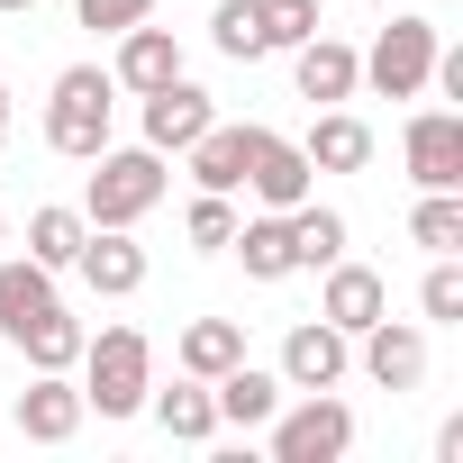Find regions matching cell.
I'll return each mask as SVG.
<instances>
[{
	"mask_svg": "<svg viewBox=\"0 0 463 463\" xmlns=\"http://www.w3.org/2000/svg\"><path fill=\"white\" fill-rule=\"evenodd\" d=\"M409 237H418L427 255H463V200H454V191H427V200L409 209Z\"/></svg>",
	"mask_w": 463,
	"mask_h": 463,
	"instance_id": "27",
	"label": "cell"
},
{
	"mask_svg": "<svg viewBox=\"0 0 463 463\" xmlns=\"http://www.w3.org/2000/svg\"><path fill=\"white\" fill-rule=\"evenodd\" d=\"M209 118H218V109H209V91H200V82H182V73H173L164 91H146V146H155V155H182Z\"/></svg>",
	"mask_w": 463,
	"mask_h": 463,
	"instance_id": "12",
	"label": "cell"
},
{
	"mask_svg": "<svg viewBox=\"0 0 463 463\" xmlns=\"http://www.w3.org/2000/svg\"><path fill=\"white\" fill-rule=\"evenodd\" d=\"M354 345H364V373H373L382 391H418V382H427V327H409V318H373Z\"/></svg>",
	"mask_w": 463,
	"mask_h": 463,
	"instance_id": "9",
	"label": "cell"
},
{
	"mask_svg": "<svg viewBox=\"0 0 463 463\" xmlns=\"http://www.w3.org/2000/svg\"><path fill=\"white\" fill-rule=\"evenodd\" d=\"M246 255V273L255 282H282V273H300V255H291V218L282 209H264V218H237V237H227Z\"/></svg>",
	"mask_w": 463,
	"mask_h": 463,
	"instance_id": "20",
	"label": "cell"
},
{
	"mask_svg": "<svg viewBox=\"0 0 463 463\" xmlns=\"http://www.w3.org/2000/svg\"><path fill=\"white\" fill-rule=\"evenodd\" d=\"M73 19H82V28H100V37H118V28L155 19V0H73Z\"/></svg>",
	"mask_w": 463,
	"mask_h": 463,
	"instance_id": "31",
	"label": "cell"
},
{
	"mask_svg": "<svg viewBox=\"0 0 463 463\" xmlns=\"http://www.w3.org/2000/svg\"><path fill=\"white\" fill-rule=\"evenodd\" d=\"M146 391H155V345H146L137 327H100V336H82V409H100V418H137Z\"/></svg>",
	"mask_w": 463,
	"mask_h": 463,
	"instance_id": "1",
	"label": "cell"
},
{
	"mask_svg": "<svg viewBox=\"0 0 463 463\" xmlns=\"http://www.w3.org/2000/svg\"><path fill=\"white\" fill-rule=\"evenodd\" d=\"M300 155H309V173H364L373 164V128L354 109H318V128L300 137Z\"/></svg>",
	"mask_w": 463,
	"mask_h": 463,
	"instance_id": "18",
	"label": "cell"
},
{
	"mask_svg": "<svg viewBox=\"0 0 463 463\" xmlns=\"http://www.w3.org/2000/svg\"><path fill=\"white\" fill-rule=\"evenodd\" d=\"M237 354H246V327H237V318H191V327H182V345H173V364H182L191 382H218Z\"/></svg>",
	"mask_w": 463,
	"mask_h": 463,
	"instance_id": "21",
	"label": "cell"
},
{
	"mask_svg": "<svg viewBox=\"0 0 463 463\" xmlns=\"http://www.w3.org/2000/svg\"><path fill=\"white\" fill-rule=\"evenodd\" d=\"M291 73H300V100H327V109H336V100H354V82H364V64H354V46H336L327 28L291 46Z\"/></svg>",
	"mask_w": 463,
	"mask_h": 463,
	"instance_id": "15",
	"label": "cell"
},
{
	"mask_svg": "<svg viewBox=\"0 0 463 463\" xmlns=\"http://www.w3.org/2000/svg\"><path fill=\"white\" fill-rule=\"evenodd\" d=\"M291 218V255L309 264V273H327L336 255H345V218L336 209H318V200H300V209H282Z\"/></svg>",
	"mask_w": 463,
	"mask_h": 463,
	"instance_id": "25",
	"label": "cell"
},
{
	"mask_svg": "<svg viewBox=\"0 0 463 463\" xmlns=\"http://www.w3.org/2000/svg\"><path fill=\"white\" fill-rule=\"evenodd\" d=\"M109 109H118L109 64H64V73H55V100H46V146L73 155V164H91V155L109 146Z\"/></svg>",
	"mask_w": 463,
	"mask_h": 463,
	"instance_id": "2",
	"label": "cell"
},
{
	"mask_svg": "<svg viewBox=\"0 0 463 463\" xmlns=\"http://www.w3.org/2000/svg\"><path fill=\"white\" fill-rule=\"evenodd\" d=\"M182 237L218 255L227 237H237V200H227V191H200V200H191V218H182Z\"/></svg>",
	"mask_w": 463,
	"mask_h": 463,
	"instance_id": "29",
	"label": "cell"
},
{
	"mask_svg": "<svg viewBox=\"0 0 463 463\" xmlns=\"http://www.w3.org/2000/svg\"><path fill=\"white\" fill-rule=\"evenodd\" d=\"M354 64H364V82L382 100H418L427 73H436V19H391L373 37V55H354Z\"/></svg>",
	"mask_w": 463,
	"mask_h": 463,
	"instance_id": "5",
	"label": "cell"
},
{
	"mask_svg": "<svg viewBox=\"0 0 463 463\" xmlns=\"http://www.w3.org/2000/svg\"><path fill=\"white\" fill-rule=\"evenodd\" d=\"M37 309H55V273L37 255H10V264H0V336H19Z\"/></svg>",
	"mask_w": 463,
	"mask_h": 463,
	"instance_id": "23",
	"label": "cell"
},
{
	"mask_svg": "<svg viewBox=\"0 0 463 463\" xmlns=\"http://www.w3.org/2000/svg\"><path fill=\"white\" fill-rule=\"evenodd\" d=\"M209 400H218V427H264V418L282 409V373H255V364L237 354V364L209 382Z\"/></svg>",
	"mask_w": 463,
	"mask_h": 463,
	"instance_id": "17",
	"label": "cell"
},
{
	"mask_svg": "<svg viewBox=\"0 0 463 463\" xmlns=\"http://www.w3.org/2000/svg\"><path fill=\"white\" fill-rule=\"evenodd\" d=\"M73 427H82V382L37 373V382L19 391V436H28V445H64Z\"/></svg>",
	"mask_w": 463,
	"mask_h": 463,
	"instance_id": "16",
	"label": "cell"
},
{
	"mask_svg": "<svg viewBox=\"0 0 463 463\" xmlns=\"http://www.w3.org/2000/svg\"><path fill=\"white\" fill-rule=\"evenodd\" d=\"M345 364H354V336L327 327V318H300V327L282 336V391H336Z\"/></svg>",
	"mask_w": 463,
	"mask_h": 463,
	"instance_id": "7",
	"label": "cell"
},
{
	"mask_svg": "<svg viewBox=\"0 0 463 463\" xmlns=\"http://www.w3.org/2000/svg\"><path fill=\"white\" fill-rule=\"evenodd\" d=\"M0 146H10V91H0Z\"/></svg>",
	"mask_w": 463,
	"mask_h": 463,
	"instance_id": "32",
	"label": "cell"
},
{
	"mask_svg": "<svg viewBox=\"0 0 463 463\" xmlns=\"http://www.w3.org/2000/svg\"><path fill=\"white\" fill-rule=\"evenodd\" d=\"M273 463H336L354 445V409L336 391H300V409H273Z\"/></svg>",
	"mask_w": 463,
	"mask_h": 463,
	"instance_id": "4",
	"label": "cell"
},
{
	"mask_svg": "<svg viewBox=\"0 0 463 463\" xmlns=\"http://www.w3.org/2000/svg\"><path fill=\"white\" fill-rule=\"evenodd\" d=\"M382 309H391L382 273H373V264H345V255H336V264H327V291H318V318H327V327H345V336H364V327H373Z\"/></svg>",
	"mask_w": 463,
	"mask_h": 463,
	"instance_id": "13",
	"label": "cell"
},
{
	"mask_svg": "<svg viewBox=\"0 0 463 463\" xmlns=\"http://www.w3.org/2000/svg\"><path fill=\"white\" fill-rule=\"evenodd\" d=\"M0 10H37V0H0Z\"/></svg>",
	"mask_w": 463,
	"mask_h": 463,
	"instance_id": "33",
	"label": "cell"
},
{
	"mask_svg": "<svg viewBox=\"0 0 463 463\" xmlns=\"http://www.w3.org/2000/svg\"><path fill=\"white\" fill-rule=\"evenodd\" d=\"M82 237H91V218H82V209H37V218H28V255H37L46 273H73Z\"/></svg>",
	"mask_w": 463,
	"mask_h": 463,
	"instance_id": "24",
	"label": "cell"
},
{
	"mask_svg": "<svg viewBox=\"0 0 463 463\" xmlns=\"http://www.w3.org/2000/svg\"><path fill=\"white\" fill-rule=\"evenodd\" d=\"M146 409L164 418V436H182V445H209L218 436V400H209V382H173V391H146Z\"/></svg>",
	"mask_w": 463,
	"mask_h": 463,
	"instance_id": "22",
	"label": "cell"
},
{
	"mask_svg": "<svg viewBox=\"0 0 463 463\" xmlns=\"http://www.w3.org/2000/svg\"><path fill=\"white\" fill-rule=\"evenodd\" d=\"M255 10H264V37H273V46L318 37V0H255Z\"/></svg>",
	"mask_w": 463,
	"mask_h": 463,
	"instance_id": "30",
	"label": "cell"
},
{
	"mask_svg": "<svg viewBox=\"0 0 463 463\" xmlns=\"http://www.w3.org/2000/svg\"><path fill=\"white\" fill-rule=\"evenodd\" d=\"M373 10H391V0H373Z\"/></svg>",
	"mask_w": 463,
	"mask_h": 463,
	"instance_id": "35",
	"label": "cell"
},
{
	"mask_svg": "<svg viewBox=\"0 0 463 463\" xmlns=\"http://www.w3.org/2000/svg\"><path fill=\"white\" fill-rule=\"evenodd\" d=\"M400 155L418 191H463V109H418L400 128Z\"/></svg>",
	"mask_w": 463,
	"mask_h": 463,
	"instance_id": "6",
	"label": "cell"
},
{
	"mask_svg": "<svg viewBox=\"0 0 463 463\" xmlns=\"http://www.w3.org/2000/svg\"><path fill=\"white\" fill-rule=\"evenodd\" d=\"M73 273H82L100 300H128V291L146 282V246L128 237V227H91V237H82V255H73Z\"/></svg>",
	"mask_w": 463,
	"mask_h": 463,
	"instance_id": "11",
	"label": "cell"
},
{
	"mask_svg": "<svg viewBox=\"0 0 463 463\" xmlns=\"http://www.w3.org/2000/svg\"><path fill=\"white\" fill-rule=\"evenodd\" d=\"M246 155H255V118H246V128L209 118V128L182 146V164H191V182H200V191H237V182H246Z\"/></svg>",
	"mask_w": 463,
	"mask_h": 463,
	"instance_id": "14",
	"label": "cell"
},
{
	"mask_svg": "<svg viewBox=\"0 0 463 463\" xmlns=\"http://www.w3.org/2000/svg\"><path fill=\"white\" fill-rule=\"evenodd\" d=\"M173 73H182V37H173V28H146V19H137V28H118V64H109V82H118V91H137V100H146V91H164Z\"/></svg>",
	"mask_w": 463,
	"mask_h": 463,
	"instance_id": "10",
	"label": "cell"
},
{
	"mask_svg": "<svg viewBox=\"0 0 463 463\" xmlns=\"http://www.w3.org/2000/svg\"><path fill=\"white\" fill-rule=\"evenodd\" d=\"M418 309H427V327H463V264H454V255H436V264H427Z\"/></svg>",
	"mask_w": 463,
	"mask_h": 463,
	"instance_id": "28",
	"label": "cell"
},
{
	"mask_svg": "<svg viewBox=\"0 0 463 463\" xmlns=\"http://www.w3.org/2000/svg\"><path fill=\"white\" fill-rule=\"evenodd\" d=\"M82 336H91V327H82V318H64V300H55V309H37L10 345H19L37 373H73V364H82Z\"/></svg>",
	"mask_w": 463,
	"mask_h": 463,
	"instance_id": "19",
	"label": "cell"
},
{
	"mask_svg": "<svg viewBox=\"0 0 463 463\" xmlns=\"http://www.w3.org/2000/svg\"><path fill=\"white\" fill-rule=\"evenodd\" d=\"M309 155L291 146V137H273V128H255V155H246V191L264 200V209H300L309 200Z\"/></svg>",
	"mask_w": 463,
	"mask_h": 463,
	"instance_id": "8",
	"label": "cell"
},
{
	"mask_svg": "<svg viewBox=\"0 0 463 463\" xmlns=\"http://www.w3.org/2000/svg\"><path fill=\"white\" fill-rule=\"evenodd\" d=\"M91 191H82V218L91 227H137L155 200H164V155L155 146H100L91 155Z\"/></svg>",
	"mask_w": 463,
	"mask_h": 463,
	"instance_id": "3",
	"label": "cell"
},
{
	"mask_svg": "<svg viewBox=\"0 0 463 463\" xmlns=\"http://www.w3.org/2000/svg\"><path fill=\"white\" fill-rule=\"evenodd\" d=\"M209 37H218V55H227V64H255V55H273V37H264V10H255V0H218Z\"/></svg>",
	"mask_w": 463,
	"mask_h": 463,
	"instance_id": "26",
	"label": "cell"
},
{
	"mask_svg": "<svg viewBox=\"0 0 463 463\" xmlns=\"http://www.w3.org/2000/svg\"><path fill=\"white\" fill-rule=\"evenodd\" d=\"M0 237H10V209H0Z\"/></svg>",
	"mask_w": 463,
	"mask_h": 463,
	"instance_id": "34",
	"label": "cell"
}]
</instances>
